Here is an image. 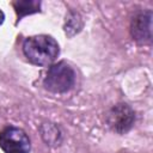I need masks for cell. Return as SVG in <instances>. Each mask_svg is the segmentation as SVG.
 Returning a JSON list of instances; mask_svg holds the SVG:
<instances>
[{
    "label": "cell",
    "mask_w": 153,
    "mask_h": 153,
    "mask_svg": "<svg viewBox=\"0 0 153 153\" xmlns=\"http://www.w3.org/2000/svg\"><path fill=\"white\" fill-rule=\"evenodd\" d=\"M75 72L65 61L51 65L43 80L44 87L54 93H65L75 84Z\"/></svg>",
    "instance_id": "2"
},
{
    "label": "cell",
    "mask_w": 153,
    "mask_h": 153,
    "mask_svg": "<svg viewBox=\"0 0 153 153\" xmlns=\"http://www.w3.org/2000/svg\"><path fill=\"white\" fill-rule=\"evenodd\" d=\"M4 20H5V14H4V12L0 10V25L4 23Z\"/></svg>",
    "instance_id": "7"
},
{
    "label": "cell",
    "mask_w": 153,
    "mask_h": 153,
    "mask_svg": "<svg viewBox=\"0 0 153 153\" xmlns=\"http://www.w3.org/2000/svg\"><path fill=\"white\" fill-rule=\"evenodd\" d=\"M13 6L16 8V13L18 16V19H20L27 14L39 12L41 1H37V0H16V1H13Z\"/></svg>",
    "instance_id": "6"
},
{
    "label": "cell",
    "mask_w": 153,
    "mask_h": 153,
    "mask_svg": "<svg viewBox=\"0 0 153 153\" xmlns=\"http://www.w3.org/2000/svg\"><path fill=\"white\" fill-rule=\"evenodd\" d=\"M131 36L133 38L141 43H151L152 41V12H141L133 18L131 22Z\"/></svg>",
    "instance_id": "5"
},
{
    "label": "cell",
    "mask_w": 153,
    "mask_h": 153,
    "mask_svg": "<svg viewBox=\"0 0 153 153\" xmlns=\"http://www.w3.org/2000/svg\"><path fill=\"white\" fill-rule=\"evenodd\" d=\"M23 53L26 59L36 66H51L59 56L60 49L57 42L48 35H37L27 37L23 43Z\"/></svg>",
    "instance_id": "1"
},
{
    "label": "cell",
    "mask_w": 153,
    "mask_h": 153,
    "mask_svg": "<svg viewBox=\"0 0 153 153\" xmlns=\"http://www.w3.org/2000/svg\"><path fill=\"white\" fill-rule=\"evenodd\" d=\"M0 147L5 153H30L31 151L29 136L17 127H6L0 131Z\"/></svg>",
    "instance_id": "3"
},
{
    "label": "cell",
    "mask_w": 153,
    "mask_h": 153,
    "mask_svg": "<svg viewBox=\"0 0 153 153\" xmlns=\"http://www.w3.org/2000/svg\"><path fill=\"white\" fill-rule=\"evenodd\" d=\"M135 116L131 108L127 104H117L110 109L106 114V123L111 130L118 134H124L128 131L133 123Z\"/></svg>",
    "instance_id": "4"
}]
</instances>
